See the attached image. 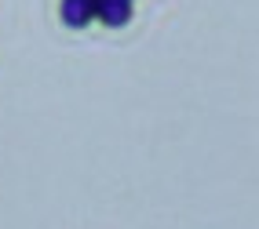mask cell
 <instances>
[{"instance_id": "1", "label": "cell", "mask_w": 259, "mask_h": 229, "mask_svg": "<svg viewBox=\"0 0 259 229\" xmlns=\"http://www.w3.org/2000/svg\"><path fill=\"white\" fill-rule=\"evenodd\" d=\"M95 19L106 22L110 29L128 26V19H132V0H95Z\"/></svg>"}, {"instance_id": "2", "label": "cell", "mask_w": 259, "mask_h": 229, "mask_svg": "<svg viewBox=\"0 0 259 229\" xmlns=\"http://www.w3.org/2000/svg\"><path fill=\"white\" fill-rule=\"evenodd\" d=\"M95 19V0H62V22L70 29H84Z\"/></svg>"}]
</instances>
